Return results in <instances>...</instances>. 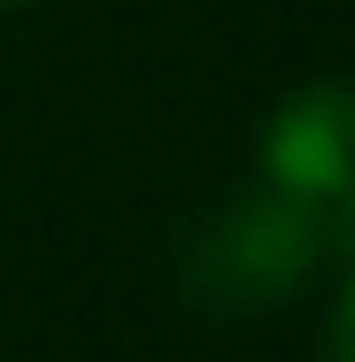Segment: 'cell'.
Here are the masks:
<instances>
[{
    "mask_svg": "<svg viewBox=\"0 0 355 362\" xmlns=\"http://www.w3.org/2000/svg\"><path fill=\"white\" fill-rule=\"evenodd\" d=\"M0 8H23V0H0Z\"/></svg>",
    "mask_w": 355,
    "mask_h": 362,
    "instance_id": "obj_4",
    "label": "cell"
},
{
    "mask_svg": "<svg viewBox=\"0 0 355 362\" xmlns=\"http://www.w3.org/2000/svg\"><path fill=\"white\" fill-rule=\"evenodd\" d=\"M325 231L286 201L278 185H247L240 201H224L216 216L193 223L178 270H186V293L201 308H224V316H247V308H278L286 293H301V278L325 262Z\"/></svg>",
    "mask_w": 355,
    "mask_h": 362,
    "instance_id": "obj_1",
    "label": "cell"
},
{
    "mask_svg": "<svg viewBox=\"0 0 355 362\" xmlns=\"http://www.w3.org/2000/svg\"><path fill=\"white\" fill-rule=\"evenodd\" d=\"M325 362H355V270L332 300V324H325Z\"/></svg>",
    "mask_w": 355,
    "mask_h": 362,
    "instance_id": "obj_3",
    "label": "cell"
},
{
    "mask_svg": "<svg viewBox=\"0 0 355 362\" xmlns=\"http://www.w3.org/2000/svg\"><path fill=\"white\" fill-rule=\"evenodd\" d=\"M263 185H278L325 231L332 255H355V85H301L263 124Z\"/></svg>",
    "mask_w": 355,
    "mask_h": 362,
    "instance_id": "obj_2",
    "label": "cell"
}]
</instances>
